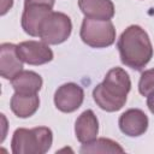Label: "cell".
<instances>
[{"label":"cell","instance_id":"obj_1","mask_svg":"<svg viewBox=\"0 0 154 154\" xmlns=\"http://www.w3.org/2000/svg\"><path fill=\"white\" fill-rule=\"evenodd\" d=\"M122 63L134 70H142L153 57V46L147 31L140 25L128 26L117 43Z\"/></svg>","mask_w":154,"mask_h":154},{"label":"cell","instance_id":"obj_2","mask_svg":"<svg viewBox=\"0 0 154 154\" xmlns=\"http://www.w3.org/2000/svg\"><path fill=\"white\" fill-rule=\"evenodd\" d=\"M131 89V81L128 72L122 67L111 69L102 83L93 90L95 103L106 112H117L126 102L128 93Z\"/></svg>","mask_w":154,"mask_h":154},{"label":"cell","instance_id":"obj_3","mask_svg":"<svg viewBox=\"0 0 154 154\" xmlns=\"http://www.w3.org/2000/svg\"><path fill=\"white\" fill-rule=\"evenodd\" d=\"M53 142L52 130L47 126L19 128L13 132L11 150L13 154H45Z\"/></svg>","mask_w":154,"mask_h":154},{"label":"cell","instance_id":"obj_4","mask_svg":"<svg viewBox=\"0 0 154 154\" xmlns=\"http://www.w3.org/2000/svg\"><path fill=\"white\" fill-rule=\"evenodd\" d=\"M79 36L85 45L93 48H105L114 43L116 29L111 19L103 20L85 17L82 22Z\"/></svg>","mask_w":154,"mask_h":154},{"label":"cell","instance_id":"obj_5","mask_svg":"<svg viewBox=\"0 0 154 154\" xmlns=\"http://www.w3.org/2000/svg\"><path fill=\"white\" fill-rule=\"evenodd\" d=\"M72 31V23L67 14L52 11L43 20L38 37L47 45H60L65 42Z\"/></svg>","mask_w":154,"mask_h":154},{"label":"cell","instance_id":"obj_6","mask_svg":"<svg viewBox=\"0 0 154 154\" xmlns=\"http://www.w3.org/2000/svg\"><path fill=\"white\" fill-rule=\"evenodd\" d=\"M83 100V88L72 82L60 85L54 94V105L59 111L64 113H71L77 111L82 106Z\"/></svg>","mask_w":154,"mask_h":154},{"label":"cell","instance_id":"obj_7","mask_svg":"<svg viewBox=\"0 0 154 154\" xmlns=\"http://www.w3.org/2000/svg\"><path fill=\"white\" fill-rule=\"evenodd\" d=\"M17 53L29 65H42L53 60V52L43 41H23L17 45Z\"/></svg>","mask_w":154,"mask_h":154},{"label":"cell","instance_id":"obj_8","mask_svg":"<svg viewBox=\"0 0 154 154\" xmlns=\"http://www.w3.org/2000/svg\"><path fill=\"white\" fill-rule=\"evenodd\" d=\"M51 6L42 4L24 5L22 13V28L30 36H38L40 28L47 16L52 12Z\"/></svg>","mask_w":154,"mask_h":154},{"label":"cell","instance_id":"obj_9","mask_svg":"<svg viewBox=\"0 0 154 154\" xmlns=\"http://www.w3.org/2000/svg\"><path fill=\"white\" fill-rule=\"evenodd\" d=\"M119 129L129 137H138L148 129V117L140 108H130L125 111L118 120Z\"/></svg>","mask_w":154,"mask_h":154},{"label":"cell","instance_id":"obj_10","mask_svg":"<svg viewBox=\"0 0 154 154\" xmlns=\"http://www.w3.org/2000/svg\"><path fill=\"white\" fill-rule=\"evenodd\" d=\"M23 70V60L17 53L13 43H1L0 46V75L5 79H12Z\"/></svg>","mask_w":154,"mask_h":154},{"label":"cell","instance_id":"obj_11","mask_svg":"<svg viewBox=\"0 0 154 154\" xmlns=\"http://www.w3.org/2000/svg\"><path fill=\"white\" fill-rule=\"evenodd\" d=\"M99 120L91 109H87L79 114L75 123L76 138L82 143H89L97 137Z\"/></svg>","mask_w":154,"mask_h":154},{"label":"cell","instance_id":"obj_12","mask_svg":"<svg viewBox=\"0 0 154 154\" xmlns=\"http://www.w3.org/2000/svg\"><path fill=\"white\" fill-rule=\"evenodd\" d=\"M78 7L88 18L109 20L114 16V5L111 0H78Z\"/></svg>","mask_w":154,"mask_h":154},{"label":"cell","instance_id":"obj_13","mask_svg":"<svg viewBox=\"0 0 154 154\" xmlns=\"http://www.w3.org/2000/svg\"><path fill=\"white\" fill-rule=\"evenodd\" d=\"M11 84L16 93L19 94H37L43 84L42 77L34 72L22 70L17 76L11 79Z\"/></svg>","mask_w":154,"mask_h":154},{"label":"cell","instance_id":"obj_14","mask_svg":"<svg viewBox=\"0 0 154 154\" xmlns=\"http://www.w3.org/2000/svg\"><path fill=\"white\" fill-rule=\"evenodd\" d=\"M10 106L18 118H29L38 109L40 97L37 94H19L14 91Z\"/></svg>","mask_w":154,"mask_h":154},{"label":"cell","instance_id":"obj_15","mask_svg":"<svg viewBox=\"0 0 154 154\" xmlns=\"http://www.w3.org/2000/svg\"><path fill=\"white\" fill-rule=\"evenodd\" d=\"M82 154H95V153H111V154H117V153H124V148L116 141L111 138H95L94 141L89 143L82 144V148L79 149Z\"/></svg>","mask_w":154,"mask_h":154},{"label":"cell","instance_id":"obj_16","mask_svg":"<svg viewBox=\"0 0 154 154\" xmlns=\"http://www.w3.org/2000/svg\"><path fill=\"white\" fill-rule=\"evenodd\" d=\"M138 91L146 97L154 91V67L142 72L138 82Z\"/></svg>","mask_w":154,"mask_h":154},{"label":"cell","instance_id":"obj_17","mask_svg":"<svg viewBox=\"0 0 154 154\" xmlns=\"http://www.w3.org/2000/svg\"><path fill=\"white\" fill-rule=\"evenodd\" d=\"M55 0H24V5H30V4H42V5H48L51 7L54 6Z\"/></svg>","mask_w":154,"mask_h":154},{"label":"cell","instance_id":"obj_18","mask_svg":"<svg viewBox=\"0 0 154 154\" xmlns=\"http://www.w3.org/2000/svg\"><path fill=\"white\" fill-rule=\"evenodd\" d=\"M13 5V0H1V14H5Z\"/></svg>","mask_w":154,"mask_h":154},{"label":"cell","instance_id":"obj_19","mask_svg":"<svg viewBox=\"0 0 154 154\" xmlns=\"http://www.w3.org/2000/svg\"><path fill=\"white\" fill-rule=\"evenodd\" d=\"M147 106H148L149 111L154 114V91L150 93V94L147 96Z\"/></svg>","mask_w":154,"mask_h":154}]
</instances>
